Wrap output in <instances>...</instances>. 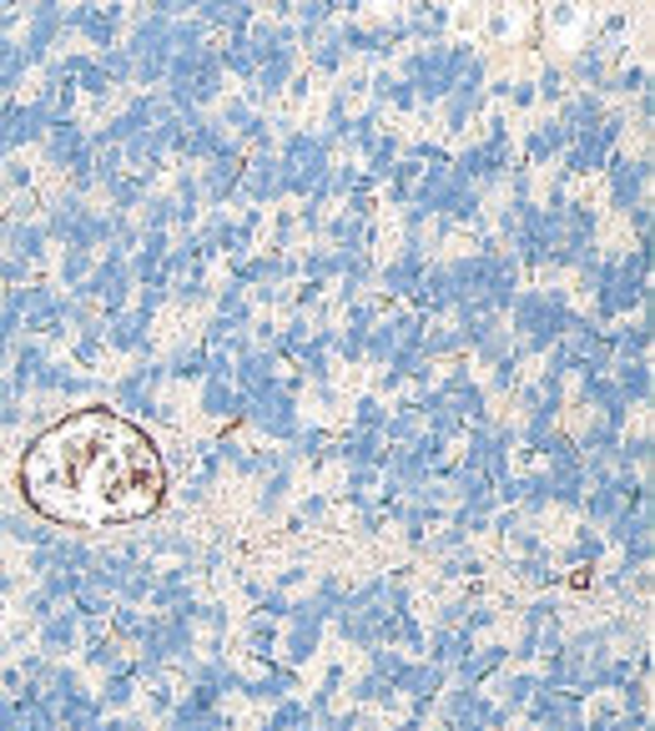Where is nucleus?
<instances>
[{"instance_id": "1", "label": "nucleus", "mask_w": 655, "mask_h": 731, "mask_svg": "<svg viewBox=\"0 0 655 731\" xmlns=\"http://www.w3.org/2000/svg\"><path fill=\"white\" fill-rule=\"evenodd\" d=\"M21 484L46 520L102 530L152 515L167 490V470L157 445L136 424L106 409H86L51 424L26 449Z\"/></svg>"}]
</instances>
